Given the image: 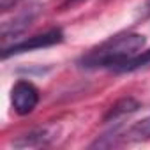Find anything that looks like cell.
Wrapping results in <instances>:
<instances>
[{
	"instance_id": "6da1fadb",
	"label": "cell",
	"mask_w": 150,
	"mask_h": 150,
	"mask_svg": "<svg viewBox=\"0 0 150 150\" xmlns=\"http://www.w3.org/2000/svg\"><path fill=\"white\" fill-rule=\"evenodd\" d=\"M145 35L141 34H120L115 35L97 48L90 50L87 55L80 58V65L85 69H97V67H110L117 69L118 65L125 64L129 58L138 55L145 46Z\"/></svg>"
},
{
	"instance_id": "7a4b0ae2",
	"label": "cell",
	"mask_w": 150,
	"mask_h": 150,
	"mask_svg": "<svg viewBox=\"0 0 150 150\" xmlns=\"http://www.w3.org/2000/svg\"><path fill=\"white\" fill-rule=\"evenodd\" d=\"M64 41V34L60 28H50L42 34L32 35L25 41L14 42L11 46H4L2 51V58H7L11 55H20V53H27V51H34V50H41V48H48L53 44H58Z\"/></svg>"
},
{
	"instance_id": "3957f363",
	"label": "cell",
	"mask_w": 150,
	"mask_h": 150,
	"mask_svg": "<svg viewBox=\"0 0 150 150\" xmlns=\"http://www.w3.org/2000/svg\"><path fill=\"white\" fill-rule=\"evenodd\" d=\"M11 103L18 115H28L39 104V90L35 88L34 83L21 80L11 90Z\"/></svg>"
},
{
	"instance_id": "277c9868",
	"label": "cell",
	"mask_w": 150,
	"mask_h": 150,
	"mask_svg": "<svg viewBox=\"0 0 150 150\" xmlns=\"http://www.w3.org/2000/svg\"><path fill=\"white\" fill-rule=\"evenodd\" d=\"M34 18H35V11H34V9H28V11L21 13L20 16H16L13 21L4 23V25H2V41L23 34V32L30 27V23L34 21Z\"/></svg>"
},
{
	"instance_id": "5b68a950",
	"label": "cell",
	"mask_w": 150,
	"mask_h": 150,
	"mask_svg": "<svg viewBox=\"0 0 150 150\" xmlns=\"http://www.w3.org/2000/svg\"><path fill=\"white\" fill-rule=\"evenodd\" d=\"M139 110V103L134 99V97H124L120 101H117L110 110L108 113L104 115V122H115V120H120L124 118L125 115H131L134 111Z\"/></svg>"
},
{
	"instance_id": "8992f818",
	"label": "cell",
	"mask_w": 150,
	"mask_h": 150,
	"mask_svg": "<svg viewBox=\"0 0 150 150\" xmlns=\"http://www.w3.org/2000/svg\"><path fill=\"white\" fill-rule=\"evenodd\" d=\"M55 136L48 131V129H37V131H30L28 134L20 136L16 141H13V145L16 148H27V146H41V145H48Z\"/></svg>"
},
{
	"instance_id": "52a82bcc",
	"label": "cell",
	"mask_w": 150,
	"mask_h": 150,
	"mask_svg": "<svg viewBox=\"0 0 150 150\" xmlns=\"http://www.w3.org/2000/svg\"><path fill=\"white\" fill-rule=\"evenodd\" d=\"M124 139L125 141H146V139H150V117L131 125L125 131Z\"/></svg>"
},
{
	"instance_id": "ba28073f",
	"label": "cell",
	"mask_w": 150,
	"mask_h": 150,
	"mask_svg": "<svg viewBox=\"0 0 150 150\" xmlns=\"http://www.w3.org/2000/svg\"><path fill=\"white\" fill-rule=\"evenodd\" d=\"M148 64H150V50L139 51L138 55H134L132 58H129L125 64L118 65L115 71H117V72H131V71H136V69L145 67V65H148Z\"/></svg>"
},
{
	"instance_id": "9c48e42d",
	"label": "cell",
	"mask_w": 150,
	"mask_h": 150,
	"mask_svg": "<svg viewBox=\"0 0 150 150\" xmlns=\"http://www.w3.org/2000/svg\"><path fill=\"white\" fill-rule=\"evenodd\" d=\"M78 2H81V0H65V4H64V7H69V6H74V4H78Z\"/></svg>"
},
{
	"instance_id": "30bf717a",
	"label": "cell",
	"mask_w": 150,
	"mask_h": 150,
	"mask_svg": "<svg viewBox=\"0 0 150 150\" xmlns=\"http://www.w3.org/2000/svg\"><path fill=\"white\" fill-rule=\"evenodd\" d=\"M146 7H148V9H150V0H148V2H146Z\"/></svg>"
}]
</instances>
